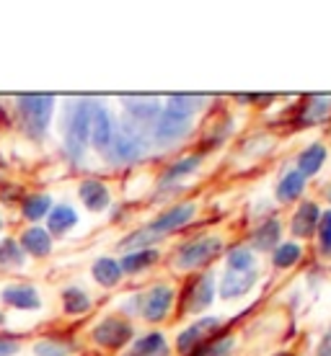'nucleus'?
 I'll return each mask as SVG.
<instances>
[{
    "label": "nucleus",
    "mask_w": 331,
    "mask_h": 356,
    "mask_svg": "<svg viewBox=\"0 0 331 356\" xmlns=\"http://www.w3.org/2000/svg\"><path fill=\"white\" fill-rule=\"evenodd\" d=\"M192 217H194V204H192V202H181V204H174L171 209H166V212L158 214L153 222L145 225V227L130 232L125 241L119 243V248H122V250L148 248L151 243L161 241V238L171 235L174 230L184 227V225H187Z\"/></svg>",
    "instance_id": "f257e3e1"
},
{
    "label": "nucleus",
    "mask_w": 331,
    "mask_h": 356,
    "mask_svg": "<svg viewBox=\"0 0 331 356\" xmlns=\"http://www.w3.org/2000/svg\"><path fill=\"white\" fill-rule=\"evenodd\" d=\"M228 268H231V271H249V268H254V250L233 248L231 253H228Z\"/></svg>",
    "instance_id": "2f4dec72"
},
{
    "label": "nucleus",
    "mask_w": 331,
    "mask_h": 356,
    "mask_svg": "<svg viewBox=\"0 0 331 356\" xmlns=\"http://www.w3.org/2000/svg\"><path fill=\"white\" fill-rule=\"evenodd\" d=\"M316 235H318V248H321V253L323 256H331V209H326L321 214Z\"/></svg>",
    "instance_id": "473e14b6"
},
{
    "label": "nucleus",
    "mask_w": 331,
    "mask_h": 356,
    "mask_svg": "<svg viewBox=\"0 0 331 356\" xmlns=\"http://www.w3.org/2000/svg\"><path fill=\"white\" fill-rule=\"evenodd\" d=\"M114 134V116L109 114V108L101 104H91V143H93V147L99 152H109Z\"/></svg>",
    "instance_id": "1a4fd4ad"
},
{
    "label": "nucleus",
    "mask_w": 331,
    "mask_h": 356,
    "mask_svg": "<svg viewBox=\"0 0 331 356\" xmlns=\"http://www.w3.org/2000/svg\"><path fill=\"white\" fill-rule=\"evenodd\" d=\"M318 356H331V328L323 333L321 343H318Z\"/></svg>",
    "instance_id": "c9c22d12"
},
{
    "label": "nucleus",
    "mask_w": 331,
    "mask_h": 356,
    "mask_svg": "<svg viewBox=\"0 0 331 356\" xmlns=\"http://www.w3.org/2000/svg\"><path fill=\"white\" fill-rule=\"evenodd\" d=\"M3 168H6V165H3V161H0V173H3Z\"/></svg>",
    "instance_id": "4c0bfd02"
},
{
    "label": "nucleus",
    "mask_w": 331,
    "mask_h": 356,
    "mask_svg": "<svg viewBox=\"0 0 331 356\" xmlns=\"http://www.w3.org/2000/svg\"><path fill=\"white\" fill-rule=\"evenodd\" d=\"M331 111V101L326 96H314L308 104L303 106V116H300V122L303 124H318L321 119H326Z\"/></svg>",
    "instance_id": "bb28decb"
},
{
    "label": "nucleus",
    "mask_w": 331,
    "mask_h": 356,
    "mask_svg": "<svg viewBox=\"0 0 331 356\" xmlns=\"http://www.w3.org/2000/svg\"><path fill=\"white\" fill-rule=\"evenodd\" d=\"M54 96H18V114L21 124L26 127V134L34 140H42L47 134V127L52 122Z\"/></svg>",
    "instance_id": "7ed1b4c3"
},
{
    "label": "nucleus",
    "mask_w": 331,
    "mask_h": 356,
    "mask_svg": "<svg viewBox=\"0 0 331 356\" xmlns=\"http://www.w3.org/2000/svg\"><path fill=\"white\" fill-rule=\"evenodd\" d=\"M125 356H140V354H125Z\"/></svg>",
    "instance_id": "a19ab883"
},
{
    "label": "nucleus",
    "mask_w": 331,
    "mask_h": 356,
    "mask_svg": "<svg viewBox=\"0 0 331 356\" xmlns=\"http://www.w3.org/2000/svg\"><path fill=\"white\" fill-rule=\"evenodd\" d=\"M91 336H93V341L104 348H122L127 341H132L134 328L127 321H122V318L109 315V318H104V321L93 328Z\"/></svg>",
    "instance_id": "0eeeda50"
},
{
    "label": "nucleus",
    "mask_w": 331,
    "mask_h": 356,
    "mask_svg": "<svg viewBox=\"0 0 331 356\" xmlns=\"http://www.w3.org/2000/svg\"><path fill=\"white\" fill-rule=\"evenodd\" d=\"M231 351H233V339L210 341L207 346L197 348L199 356H231Z\"/></svg>",
    "instance_id": "72a5a7b5"
},
{
    "label": "nucleus",
    "mask_w": 331,
    "mask_h": 356,
    "mask_svg": "<svg viewBox=\"0 0 331 356\" xmlns=\"http://www.w3.org/2000/svg\"><path fill=\"white\" fill-rule=\"evenodd\" d=\"M70 351H72L70 343L57 341V339H45V341H36L34 343L36 356H70Z\"/></svg>",
    "instance_id": "7c9ffc66"
},
{
    "label": "nucleus",
    "mask_w": 331,
    "mask_h": 356,
    "mask_svg": "<svg viewBox=\"0 0 331 356\" xmlns=\"http://www.w3.org/2000/svg\"><path fill=\"white\" fill-rule=\"evenodd\" d=\"M0 297H3V302L16 310H39L42 307V297L31 284H8L0 292Z\"/></svg>",
    "instance_id": "4468645a"
},
{
    "label": "nucleus",
    "mask_w": 331,
    "mask_h": 356,
    "mask_svg": "<svg viewBox=\"0 0 331 356\" xmlns=\"http://www.w3.org/2000/svg\"><path fill=\"white\" fill-rule=\"evenodd\" d=\"M300 256H303V248L298 243H279L277 248L272 250V264L275 268H290L300 261Z\"/></svg>",
    "instance_id": "a878e982"
},
{
    "label": "nucleus",
    "mask_w": 331,
    "mask_h": 356,
    "mask_svg": "<svg viewBox=\"0 0 331 356\" xmlns=\"http://www.w3.org/2000/svg\"><path fill=\"white\" fill-rule=\"evenodd\" d=\"M215 300V279L213 274H199L192 284L187 286L184 294V312L189 315H197V312L207 310Z\"/></svg>",
    "instance_id": "9d476101"
},
{
    "label": "nucleus",
    "mask_w": 331,
    "mask_h": 356,
    "mask_svg": "<svg viewBox=\"0 0 331 356\" xmlns=\"http://www.w3.org/2000/svg\"><path fill=\"white\" fill-rule=\"evenodd\" d=\"M78 196H81V202L91 212H104L109 207V202H111L107 184H101L96 178H86L81 186H78Z\"/></svg>",
    "instance_id": "2eb2a0df"
},
{
    "label": "nucleus",
    "mask_w": 331,
    "mask_h": 356,
    "mask_svg": "<svg viewBox=\"0 0 331 356\" xmlns=\"http://www.w3.org/2000/svg\"><path fill=\"white\" fill-rule=\"evenodd\" d=\"M21 248H24V253L34 256V259H45V256L52 253V235L45 227L34 225V227L24 230V235H21Z\"/></svg>",
    "instance_id": "dca6fc26"
},
{
    "label": "nucleus",
    "mask_w": 331,
    "mask_h": 356,
    "mask_svg": "<svg viewBox=\"0 0 331 356\" xmlns=\"http://www.w3.org/2000/svg\"><path fill=\"white\" fill-rule=\"evenodd\" d=\"M24 261H26V253L21 248V243L13 241V238H6V241L0 243V264L3 266H24Z\"/></svg>",
    "instance_id": "c85d7f7f"
},
{
    "label": "nucleus",
    "mask_w": 331,
    "mask_h": 356,
    "mask_svg": "<svg viewBox=\"0 0 331 356\" xmlns=\"http://www.w3.org/2000/svg\"><path fill=\"white\" fill-rule=\"evenodd\" d=\"M326 163V147H323L321 143H314L308 145L300 155H298V168L305 178L308 176H316L318 170H321V165Z\"/></svg>",
    "instance_id": "aec40b11"
},
{
    "label": "nucleus",
    "mask_w": 331,
    "mask_h": 356,
    "mask_svg": "<svg viewBox=\"0 0 331 356\" xmlns=\"http://www.w3.org/2000/svg\"><path fill=\"white\" fill-rule=\"evenodd\" d=\"M91 274H93V279H96L101 286H116L122 282V276H125L119 261H114V259H99L91 266Z\"/></svg>",
    "instance_id": "5701e85b"
},
{
    "label": "nucleus",
    "mask_w": 331,
    "mask_h": 356,
    "mask_svg": "<svg viewBox=\"0 0 331 356\" xmlns=\"http://www.w3.org/2000/svg\"><path fill=\"white\" fill-rule=\"evenodd\" d=\"M305 188V176L300 173V170H290V173H285L282 176V181L277 184V199L282 202V204H290V202H295V199H300V194H303Z\"/></svg>",
    "instance_id": "4be33fe9"
},
{
    "label": "nucleus",
    "mask_w": 331,
    "mask_h": 356,
    "mask_svg": "<svg viewBox=\"0 0 331 356\" xmlns=\"http://www.w3.org/2000/svg\"><path fill=\"white\" fill-rule=\"evenodd\" d=\"M318 220H321V209L314 202H303L298 207L295 214H293V222H290V230L295 238L305 241V238H314L316 227H318Z\"/></svg>",
    "instance_id": "ddd939ff"
},
{
    "label": "nucleus",
    "mask_w": 331,
    "mask_h": 356,
    "mask_svg": "<svg viewBox=\"0 0 331 356\" xmlns=\"http://www.w3.org/2000/svg\"><path fill=\"white\" fill-rule=\"evenodd\" d=\"M171 305H174V289L169 284H155L143 294L140 312L148 323H161L169 318Z\"/></svg>",
    "instance_id": "6e6552de"
},
{
    "label": "nucleus",
    "mask_w": 331,
    "mask_h": 356,
    "mask_svg": "<svg viewBox=\"0 0 331 356\" xmlns=\"http://www.w3.org/2000/svg\"><path fill=\"white\" fill-rule=\"evenodd\" d=\"M49 209H52V199H49L47 194H31L26 202H24V217L31 220V222L47 217Z\"/></svg>",
    "instance_id": "cd10ccee"
},
{
    "label": "nucleus",
    "mask_w": 331,
    "mask_h": 356,
    "mask_svg": "<svg viewBox=\"0 0 331 356\" xmlns=\"http://www.w3.org/2000/svg\"><path fill=\"white\" fill-rule=\"evenodd\" d=\"M132 354H140V356H169V346H166V339H163V333L153 330V333H145V336H140V339L134 341Z\"/></svg>",
    "instance_id": "b1692460"
},
{
    "label": "nucleus",
    "mask_w": 331,
    "mask_h": 356,
    "mask_svg": "<svg viewBox=\"0 0 331 356\" xmlns=\"http://www.w3.org/2000/svg\"><path fill=\"white\" fill-rule=\"evenodd\" d=\"M145 150V140H143V127L132 122L130 116H127L125 127H119L114 134V140H111V161L116 163H132L137 161Z\"/></svg>",
    "instance_id": "423d86ee"
},
{
    "label": "nucleus",
    "mask_w": 331,
    "mask_h": 356,
    "mask_svg": "<svg viewBox=\"0 0 331 356\" xmlns=\"http://www.w3.org/2000/svg\"><path fill=\"white\" fill-rule=\"evenodd\" d=\"M217 328H220L217 318H199L197 323H192L179 336V341H176L179 354H192V351L202 348V343H207V341L213 339V333H217Z\"/></svg>",
    "instance_id": "9b49d317"
},
{
    "label": "nucleus",
    "mask_w": 331,
    "mask_h": 356,
    "mask_svg": "<svg viewBox=\"0 0 331 356\" xmlns=\"http://www.w3.org/2000/svg\"><path fill=\"white\" fill-rule=\"evenodd\" d=\"M199 168V158L197 155H192V158H181V161L171 163L169 170L163 173V184H174V181H181L184 176L189 173H194Z\"/></svg>",
    "instance_id": "c756f323"
},
{
    "label": "nucleus",
    "mask_w": 331,
    "mask_h": 356,
    "mask_svg": "<svg viewBox=\"0 0 331 356\" xmlns=\"http://www.w3.org/2000/svg\"><path fill=\"white\" fill-rule=\"evenodd\" d=\"M0 230H3V217H0Z\"/></svg>",
    "instance_id": "58836bf2"
},
{
    "label": "nucleus",
    "mask_w": 331,
    "mask_h": 356,
    "mask_svg": "<svg viewBox=\"0 0 331 356\" xmlns=\"http://www.w3.org/2000/svg\"><path fill=\"white\" fill-rule=\"evenodd\" d=\"M3 323H6V318H3V312H0V325H3Z\"/></svg>",
    "instance_id": "e433bc0d"
},
{
    "label": "nucleus",
    "mask_w": 331,
    "mask_h": 356,
    "mask_svg": "<svg viewBox=\"0 0 331 356\" xmlns=\"http://www.w3.org/2000/svg\"><path fill=\"white\" fill-rule=\"evenodd\" d=\"M189 127H192V114L169 104L166 108H161V114L153 124V140L158 145H174L189 132Z\"/></svg>",
    "instance_id": "39448f33"
},
{
    "label": "nucleus",
    "mask_w": 331,
    "mask_h": 356,
    "mask_svg": "<svg viewBox=\"0 0 331 356\" xmlns=\"http://www.w3.org/2000/svg\"><path fill=\"white\" fill-rule=\"evenodd\" d=\"M223 250V241L217 235H202V238H194V241L184 243L174 259V266L181 268V271H194V268H205L207 264L220 256Z\"/></svg>",
    "instance_id": "20e7f679"
},
{
    "label": "nucleus",
    "mask_w": 331,
    "mask_h": 356,
    "mask_svg": "<svg viewBox=\"0 0 331 356\" xmlns=\"http://www.w3.org/2000/svg\"><path fill=\"white\" fill-rule=\"evenodd\" d=\"M91 104L93 101H75L68 108L65 119V147L72 161H81L91 143Z\"/></svg>",
    "instance_id": "f03ea898"
},
{
    "label": "nucleus",
    "mask_w": 331,
    "mask_h": 356,
    "mask_svg": "<svg viewBox=\"0 0 331 356\" xmlns=\"http://www.w3.org/2000/svg\"><path fill=\"white\" fill-rule=\"evenodd\" d=\"M326 194H329V199H331V186H329V191H326Z\"/></svg>",
    "instance_id": "ea45409f"
},
{
    "label": "nucleus",
    "mask_w": 331,
    "mask_h": 356,
    "mask_svg": "<svg viewBox=\"0 0 331 356\" xmlns=\"http://www.w3.org/2000/svg\"><path fill=\"white\" fill-rule=\"evenodd\" d=\"M256 279L259 274L249 268V271H225L223 279H220V297L223 300H236V297H243V294H249L256 284Z\"/></svg>",
    "instance_id": "f8f14e48"
},
{
    "label": "nucleus",
    "mask_w": 331,
    "mask_h": 356,
    "mask_svg": "<svg viewBox=\"0 0 331 356\" xmlns=\"http://www.w3.org/2000/svg\"><path fill=\"white\" fill-rule=\"evenodd\" d=\"M18 351H21V343H18V339L0 336V356H16Z\"/></svg>",
    "instance_id": "f704fd0d"
},
{
    "label": "nucleus",
    "mask_w": 331,
    "mask_h": 356,
    "mask_svg": "<svg viewBox=\"0 0 331 356\" xmlns=\"http://www.w3.org/2000/svg\"><path fill=\"white\" fill-rule=\"evenodd\" d=\"M91 307V297L83 292L81 286H68L63 292V310L68 315H83V312H88Z\"/></svg>",
    "instance_id": "393cba45"
},
{
    "label": "nucleus",
    "mask_w": 331,
    "mask_h": 356,
    "mask_svg": "<svg viewBox=\"0 0 331 356\" xmlns=\"http://www.w3.org/2000/svg\"><path fill=\"white\" fill-rule=\"evenodd\" d=\"M279 235H282V222L279 220H275V217H269V220H264V222L254 230V235H251V245H254V250H275L279 245Z\"/></svg>",
    "instance_id": "f3484780"
},
{
    "label": "nucleus",
    "mask_w": 331,
    "mask_h": 356,
    "mask_svg": "<svg viewBox=\"0 0 331 356\" xmlns=\"http://www.w3.org/2000/svg\"><path fill=\"white\" fill-rule=\"evenodd\" d=\"M75 222H78L75 209L68 204H57L47 214V232L52 230L54 235H63V232H68L70 227H75Z\"/></svg>",
    "instance_id": "412c9836"
},
{
    "label": "nucleus",
    "mask_w": 331,
    "mask_h": 356,
    "mask_svg": "<svg viewBox=\"0 0 331 356\" xmlns=\"http://www.w3.org/2000/svg\"><path fill=\"white\" fill-rule=\"evenodd\" d=\"M161 259V253L153 248H140V250H130L125 259L119 261V266H122V274H143L153 264H158Z\"/></svg>",
    "instance_id": "6ab92c4d"
},
{
    "label": "nucleus",
    "mask_w": 331,
    "mask_h": 356,
    "mask_svg": "<svg viewBox=\"0 0 331 356\" xmlns=\"http://www.w3.org/2000/svg\"><path fill=\"white\" fill-rule=\"evenodd\" d=\"M127 104V114L132 122L137 124H155V119L161 114V106H158V101H153V98H125Z\"/></svg>",
    "instance_id": "a211bd4d"
}]
</instances>
